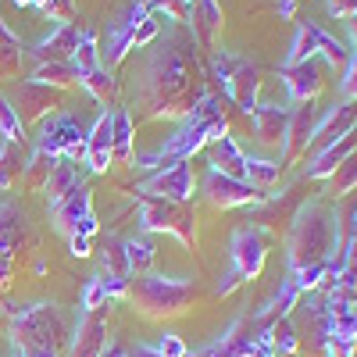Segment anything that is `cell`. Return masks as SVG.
<instances>
[{"label": "cell", "instance_id": "cell-50", "mask_svg": "<svg viewBox=\"0 0 357 357\" xmlns=\"http://www.w3.org/2000/svg\"><path fill=\"white\" fill-rule=\"evenodd\" d=\"M68 250L72 257H89V240L86 236H68Z\"/></svg>", "mask_w": 357, "mask_h": 357}, {"label": "cell", "instance_id": "cell-24", "mask_svg": "<svg viewBox=\"0 0 357 357\" xmlns=\"http://www.w3.org/2000/svg\"><path fill=\"white\" fill-rule=\"evenodd\" d=\"M86 165L97 175L111 168V111H104L86 132Z\"/></svg>", "mask_w": 357, "mask_h": 357}, {"label": "cell", "instance_id": "cell-15", "mask_svg": "<svg viewBox=\"0 0 357 357\" xmlns=\"http://www.w3.org/2000/svg\"><path fill=\"white\" fill-rule=\"evenodd\" d=\"M229 254H232V272L240 275L243 282H254L264 272L268 247H264V240H261L254 229H236L232 232V243H229Z\"/></svg>", "mask_w": 357, "mask_h": 357}, {"label": "cell", "instance_id": "cell-44", "mask_svg": "<svg viewBox=\"0 0 357 357\" xmlns=\"http://www.w3.org/2000/svg\"><path fill=\"white\" fill-rule=\"evenodd\" d=\"M104 304H107V289H104V279L97 275V279H89L86 289H82V311H97Z\"/></svg>", "mask_w": 357, "mask_h": 357}, {"label": "cell", "instance_id": "cell-27", "mask_svg": "<svg viewBox=\"0 0 357 357\" xmlns=\"http://www.w3.org/2000/svg\"><path fill=\"white\" fill-rule=\"evenodd\" d=\"M33 82H43V86H54V89H72L79 86V72L68 65V61H36L33 75H29Z\"/></svg>", "mask_w": 357, "mask_h": 357}, {"label": "cell", "instance_id": "cell-4", "mask_svg": "<svg viewBox=\"0 0 357 357\" xmlns=\"http://www.w3.org/2000/svg\"><path fill=\"white\" fill-rule=\"evenodd\" d=\"M11 314V343L25 354H57L68 340V321L57 304H8Z\"/></svg>", "mask_w": 357, "mask_h": 357}, {"label": "cell", "instance_id": "cell-49", "mask_svg": "<svg viewBox=\"0 0 357 357\" xmlns=\"http://www.w3.org/2000/svg\"><path fill=\"white\" fill-rule=\"evenodd\" d=\"M104 289H107V301H114V296H126V293H129V279L107 275V279H104Z\"/></svg>", "mask_w": 357, "mask_h": 357}, {"label": "cell", "instance_id": "cell-21", "mask_svg": "<svg viewBox=\"0 0 357 357\" xmlns=\"http://www.w3.org/2000/svg\"><path fill=\"white\" fill-rule=\"evenodd\" d=\"M207 165H211V172H222L229 178L247 183V154L240 151V143L232 136H218L207 143Z\"/></svg>", "mask_w": 357, "mask_h": 357}, {"label": "cell", "instance_id": "cell-29", "mask_svg": "<svg viewBox=\"0 0 357 357\" xmlns=\"http://www.w3.org/2000/svg\"><path fill=\"white\" fill-rule=\"evenodd\" d=\"M314 33H318V22H311V18L296 22V40H293L289 54H286V65L314 61V54H318V40H314Z\"/></svg>", "mask_w": 357, "mask_h": 357}, {"label": "cell", "instance_id": "cell-42", "mask_svg": "<svg viewBox=\"0 0 357 357\" xmlns=\"http://www.w3.org/2000/svg\"><path fill=\"white\" fill-rule=\"evenodd\" d=\"M22 57H25L22 43H0V79H15L22 72Z\"/></svg>", "mask_w": 357, "mask_h": 357}, {"label": "cell", "instance_id": "cell-31", "mask_svg": "<svg viewBox=\"0 0 357 357\" xmlns=\"http://www.w3.org/2000/svg\"><path fill=\"white\" fill-rule=\"evenodd\" d=\"M25 151H22V143H8L4 139V146H0V190H11L18 178H22V172H25Z\"/></svg>", "mask_w": 357, "mask_h": 357}, {"label": "cell", "instance_id": "cell-40", "mask_svg": "<svg viewBox=\"0 0 357 357\" xmlns=\"http://www.w3.org/2000/svg\"><path fill=\"white\" fill-rule=\"evenodd\" d=\"M0 136H4L8 143H25V129L18 122V114H15L8 93H0Z\"/></svg>", "mask_w": 357, "mask_h": 357}, {"label": "cell", "instance_id": "cell-60", "mask_svg": "<svg viewBox=\"0 0 357 357\" xmlns=\"http://www.w3.org/2000/svg\"><path fill=\"white\" fill-rule=\"evenodd\" d=\"M107 357H111V354H107Z\"/></svg>", "mask_w": 357, "mask_h": 357}, {"label": "cell", "instance_id": "cell-46", "mask_svg": "<svg viewBox=\"0 0 357 357\" xmlns=\"http://www.w3.org/2000/svg\"><path fill=\"white\" fill-rule=\"evenodd\" d=\"M343 100H357V50L347 61V75H343Z\"/></svg>", "mask_w": 357, "mask_h": 357}, {"label": "cell", "instance_id": "cell-43", "mask_svg": "<svg viewBox=\"0 0 357 357\" xmlns=\"http://www.w3.org/2000/svg\"><path fill=\"white\" fill-rule=\"evenodd\" d=\"M43 18H54L61 25H75V0H40L36 8Z\"/></svg>", "mask_w": 357, "mask_h": 357}, {"label": "cell", "instance_id": "cell-57", "mask_svg": "<svg viewBox=\"0 0 357 357\" xmlns=\"http://www.w3.org/2000/svg\"><path fill=\"white\" fill-rule=\"evenodd\" d=\"M354 357H357V343H354Z\"/></svg>", "mask_w": 357, "mask_h": 357}, {"label": "cell", "instance_id": "cell-39", "mask_svg": "<svg viewBox=\"0 0 357 357\" xmlns=\"http://www.w3.org/2000/svg\"><path fill=\"white\" fill-rule=\"evenodd\" d=\"M314 40H318V54H321V57H325V61H329L333 68H347V61H350V50H347L336 36H329V33H325V29L318 25Z\"/></svg>", "mask_w": 357, "mask_h": 357}, {"label": "cell", "instance_id": "cell-13", "mask_svg": "<svg viewBox=\"0 0 357 357\" xmlns=\"http://www.w3.org/2000/svg\"><path fill=\"white\" fill-rule=\"evenodd\" d=\"M318 107H314V100H307V104H296L293 111H289V126H286V139H282V168L286 165H293L301 154H307L311 151V139H314V126H318Z\"/></svg>", "mask_w": 357, "mask_h": 357}, {"label": "cell", "instance_id": "cell-35", "mask_svg": "<svg viewBox=\"0 0 357 357\" xmlns=\"http://www.w3.org/2000/svg\"><path fill=\"white\" fill-rule=\"evenodd\" d=\"M126 257H129V272L132 275H146L151 264H154V257H158L154 240L151 236H132V240H126Z\"/></svg>", "mask_w": 357, "mask_h": 357}, {"label": "cell", "instance_id": "cell-47", "mask_svg": "<svg viewBox=\"0 0 357 357\" xmlns=\"http://www.w3.org/2000/svg\"><path fill=\"white\" fill-rule=\"evenodd\" d=\"M325 8H329V15L333 18H354L357 15V0H325Z\"/></svg>", "mask_w": 357, "mask_h": 357}, {"label": "cell", "instance_id": "cell-26", "mask_svg": "<svg viewBox=\"0 0 357 357\" xmlns=\"http://www.w3.org/2000/svg\"><path fill=\"white\" fill-rule=\"evenodd\" d=\"M354 151H357V136L350 132V136L336 139L333 146H325V151H318V154H314V161L307 165V172H304V175H307V178H329V175H333V172H336V168H340V165H343V161L354 154Z\"/></svg>", "mask_w": 357, "mask_h": 357}, {"label": "cell", "instance_id": "cell-58", "mask_svg": "<svg viewBox=\"0 0 357 357\" xmlns=\"http://www.w3.org/2000/svg\"><path fill=\"white\" fill-rule=\"evenodd\" d=\"M279 357H282V354H279Z\"/></svg>", "mask_w": 357, "mask_h": 357}, {"label": "cell", "instance_id": "cell-17", "mask_svg": "<svg viewBox=\"0 0 357 357\" xmlns=\"http://www.w3.org/2000/svg\"><path fill=\"white\" fill-rule=\"evenodd\" d=\"M186 22H190V36L200 50H218V40H222V25H225V15L218 8V0H190V11H186Z\"/></svg>", "mask_w": 357, "mask_h": 357}, {"label": "cell", "instance_id": "cell-56", "mask_svg": "<svg viewBox=\"0 0 357 357\" xmlns=\"http://www.w3.org/2000/svg\"><path fill=\"white\" fill-rule=\"evenodd\" d=\"M33 357H61V354H33Z\"/></svg>", "mask_w": 357, "mask_h": 357}, {"label": "cell", "instance_id": "cell-22", "mask_svg": "<svg viewBox=\"0 0 357 357\" xmlns=\"http://www.w3.org/2000/svg\"><path fill=\"white\" fill-rule=\"evenodd\" d=\"M79 47V25H57L47 40H40L33 50H25L33 61H72Z\"/></svg>", "mask_w": 357, "mask_h": 357}, {"label": "cell", "instance_id": "cell-59", "mask_svg": "<svg viewBox=\"0 0 357 357\" xmlns=\"http://www.w3.org/2000/svg\"><path fill=\"white\" fill-rule=\"evenodd\" d=\"M22 357H25V354H22Z\"/></svg>", "mask_w": 357, "mask_h": 357}, {"label": "cell", "instance_id": "cell-12", "mask_svg": "<svg viewBox=\"0 0 357 357\" xmlns=\"http://www.w3.org/2000/svg\"><path fill=\"white\" fill-rule=\"evenodd\" d=\"M264 193H257L250 183H240V178H229L222 172H211L207 168L204 175V200L211 207H222V211H229V207H250L257 204Z\"/></svg>", "mask_w": 357, "mask_h": 357}, {"label": "cell", "instance_id": "cell-54", "mask_svg": "<svg viewBox=\"0 0 357 357\" xmlns=\"http://www.w3.org/2000/svg\"><path fill=\"white\" fill-rule=\"evenodd\" d=\"M15 8H40V0H11Z\"/></svg>", "mask_w": 357, "mask_h": 357}, {"label": "cell", "instance_id": "cell-25", "mask_svg": "<svg viewBox=\"0 0 357 357\" xmlns=\"http://www.w3.org/2000/svg\"><path fill=\"white\" fill-rule=\"evenodd\" d=\"M136 126H132V114L129 111H111V165H132L136 151Z\"/></svg>", "mask_w": 357, "mask_h": 357}, {"label": "cell", "instance_id": "cell-16", "mask_svg": "<svg viewBox=\"0 0 357 357\" xmlns=\"http://www.w3.org/2000/svg\"><path fill=\"white\" fill-rule=\"evenodd\" d=\"M107 304L97 311H86L82 321L75 325V336L68 343V357H104L107 350Z\"/></svg>", "mask_w": 357, "mask_h": 357}, {"label": "cell", "instance_id": "cell-38", "mask_svg": "<svg viewBox=\"0 0 357 357\" xmlns=\"http://www.w3.org/2000/svg\"><path fill=\"white\" fill-rule=\"evenodd\" d=\"M357 190V151L329 175V193L340 200V197H347V193H354Z\"/></svg>", "mask_w": 357, "mask_h": 357}, {"label": "cell", "instance_id": "cell-10", "mask_svg": "<svg viewBox=\"0 0 357 357\" xmlns=\"http://www.w3.org/2000/svg\"><path fill=\"white\" fill-rule=\"evenodd\" d=\"M15 114H18V122L22 129L25 126H36L43 122V118L57 114L65 107V89H54V86H43V82H33V79H25L15 86V93L8 97Z\"/></svg>", "mask_w": 357, "mask_h": 357}, {"label": "cell", "instance_id": "cell-28", "mask_svg": "<svg viewBox=\"0 0 357 357\" xmlns=\"http://www.w3.org/2000/svg\"><path fill=\"white\" fill-rule=\"evenodd\" d=\"M68 65L79 72V82H82V75H89L93 68H100V43H97L93 29H82V33H79V47H75V54H72Z\"/></svg>", "mask_w": 357, "mask_h": 357}, {"label": "cell", "instance_id": "cell-33", "mask_svg": "<svg viewBox=\"0 0 357 357\" xmlns=\"http://www.w3.org/2000/svg\"><path fill=\"white\" fill-rule=\"evenodd\" d=\"M79 86H86L89 93H93V100L97 104H104V107H111L114 100H118V79H114V72H107L104 65L100 68H93L89 75H82V82Z\"/></svg>", "mask_w": 357, "mask_h": 357}, {"label": "cell", "instance_id": "cell-36", "mask_svg": "<svg viewBox=\"0 0 357 357\" xmlns=\"http://www.w3.org/2000/svg\"><path fill=\"white\" fill-rule=\"evenodd\" d=\"M282 178V161H264V158H247V183L261 193L272 190Z\"/></svg>", "mask_w": 357, "mask_h": 357}, {"label": "cell", "instance_id": "cell-11", "mask_svg": "<svg viewBox=\"0 0 357 357\" xmlns=\"http://www.w3.org/2000/svg\"><path fill=\"white\" fill-rule=\"evenodd\" d=\"M151 15H154L151 0H132V4L126 8V15L107 29V43H104V50H100V65H104L107 72H114V68L129 57L132 40H136V29L151 18Z\"/></svg>", "mask_w": 357, "mask_h": 357}, {"label": "cell", "instance_id": "cell-30", "mask_svg": "<svg viewBox=\"0 0 357 357\" xmlns=\"http://www.w3.org/2000/svg\"><path fill=\"white\" fill-rule=\"evenodd\" d=\"M75 183H79V172L72 168V161H68V158H57V165H54V172H50V183H47V200H50V207L61 204V200L75 190Z\"/></svg>", "mask_w": 357, "mask_h": 357}, {"label": "cell", "instance_id": "cell-55", "mask_svg": "<svg viewBox=\"0 0 357 357\" xmlns=\"http://www.w3.org/2000/svg\"><path fill=\"white\" fill-rule=\"evenodd\" d=\"M111 357H132V354H126V350H111Z\"/></svg>", "mask_w": 357, "mask_h": 357}, {"label": "cell", "instance_id": "cell-52", "mask_svg": "<svg viewBox=\"0 0 357 357\" xmlns=\"http://www.w3.org/2000/svg\"><path fill=\"white\" fill-rule=\"evenodd\" d=\"M0 43H18V36L8 29V22H4V18H0Z\"/></svg>", "mask_w": 357, "mask_h": 357}, {"label": "cell", "instance_id": "cell-14", "mask_svg": "<svg viewBox=\"0 0 357 357\" xmlns=\"http://www.w3.org/2000/svg\"><path fill=\"white\" fill-rule=\"evenodd\" d=\"M136 193L165 197V200H175V204H190V200H193V168H190V161H178V165H172V168L154 172Z\"/></svg>", "mask_w": 357, "mask_h": 357}, {"label": "cell", "instance_id": "cell-2", "mask_svg": "<svg viewBox=\"0 0 357 357\" xmlns=\"http://www.w3.org/2000/svg\"><path fill=\"white\" fill-rule=\"evenodd\" d=\"M218 136H229V111H225V100L222 93L215 89H207V93L197 100V107L183 118V126H178L168 143L154 154H136L132 165L143 168V172H161V168H172L178 161H190L197 151H204L211 139Z\"/></svg>", "mask_w": 357, "mask_h": 357}, {"label": "cell", "instance_id": "cell-53", "mask_svg": "<svg viewBox=\"0 0 357 357\" xmlns=\"http://www.w3.org/2000/svg\"><path fill=\"white\" fill-rule=\"evenodd\" d=\"M347 25H350V40H354V47H357V15L347 18Z\"/></svg>", "mask_w": 357, "mask_h": 357}, {"label": "cell", "instance_id": "cell-32", "mask_svg": "<svg viewBox=\"0 0 357 357\" xmlns=\"http://www.w3.org/2000/svg\"><path fill=\"white\" fill-rule=\"evenodd\" d=\"M100 268L114 279H132L129 272V257H126V240H118V236H107L104 247H100Z\"/></svg>", "mask_w": 357, "mask_h": 357}, {"label": "cell", "instance_id": "cell-41", "mask_svg": "<svg viewBox=\"0 0 357 357\" xmlns=\"http://www.w3.org/2000/svg\"><path fill=\"white\" fill-rule=\"evenodd\" d=\"M289 279L296 282V289H301V293L318 289V286H325V279H329V261H325V264H311V268H301V272H289Z\"/></svg>", "mask_w": 357, "mask_h": 357}, {"label": "cell", "instance_id": "cell-9", "mask_svg": "<svg viewBox=\"0 0 357 357\" xmlns=\"http://www.w3.org/2000/svg\"><path fill=\"white\" fill-rule=\"evenodd\" d=\"M29 243V218L15 200H0V289H8L15 279L18 250Z\"/></svg>", "mask_w": 357, "mask_h": 357}, {"label": "cell", "instance_id": "cell-48", "mask_svg": "<svg viewBox=\"0 0 357 357\" xmlns=\"http://www.w3.org/2000/svg\"><path fill=\"white\" fill-rule=\"evenodd\" d=\"M247 357H279L275 354V347H272V340H268V329H261L257 333V340H254V347H250V354Z\"/></svg>", "mask_w": 357, "mask_h": 357}, {"label": "cell", "instance_id": "cell-23", "mask_svg": "<svg viewBox=\"0 0 357 357\" xmlns=\"http://www.w3.org/2000/svg\"><path fill=\"white\" fill-rule=\"evenodd\" d=\"M254 122V132L261 143L268 146H282L286 139V126H289V107H279V104H257V111L250 114Z\"/></svg>", "mask_w": 357, "mask_h": 357}, {"label": "cell", "instance_id": "cell-5", "mask_svg": "<svg viewBox=\"0 0 357 357\" xmlns=\"http://www.w3.org/2000/svg\"><path fill=\"white\" fill-rule=\"evenodd\" d=\"M126 296L146 318H175V314H183L193 304L197 289H193L190 279H168V275L146 272V275H132L129 279V293Z\"/></svg>", "mask_w": 357, "mask_h": 357}, {"label": "cell", "instance_id": "cell-34", "mask_svg": "<svg viewBox=\"0 0 357 357\" xmlns=\"http://www.w3.org/2000/svg\"><path fill=\"white\" fill-rule=\"evenodd\" d=\"M54 165H57V158H54V154H47V151H33V154H29V161H25L22 183H25L29 190H47Z\"/></svg>", "mask_w": 357, "mask_h": 357}, {"label": "cell", "instance_id": "cell-19", "mask_svg": "<svg viewBox=\"0 0 357 357\" xmlns=\"http://www.w3.org/2000/svg\"><path fill=\"white\" fill-rule=\"evenodd\" d=\"M86 215H93V190H89L86 183H75V190H72L61 204L50 207L54 229L65 232V236H75V229H79V222H82Z\"/></svg>", "mask_w": 357, "mask_h": 357}, {"label": "cell", "instance_id": "cell-8", "mask_svg": "<svg viewBox=\"0 0 357 357\" xmlns=\"http://www.w3.org/2000/svg\"><path fill=\"white\" fill-rule=\"evenodd\" d=\"M36 151H47L54 158H68V161H86V132L75 118L57 111L40 122Z\"/></svg>", "mask_w": 357, "mask_h": 357}, {"label": "cell", "instance_id": "cell-37", "mask_svg": "<svg viewBox=\"0 0 357 357\" xmlns=\"http://www.w3.org/2000/svg\"><path fill=\"white\" fill-rule=\"evenodd\" d=\"M268 340H272L275 354H282V357H293L301 350V333H296V325L289 318H279V321L268 325Z\"/></svg>", "mask_w": 357, "mask_h": 357}, {"label": "cell", "instance_id": "cell-7", "mask_svg": "<svg viewBox=\"0 0 357 357\" xmlns=\"http://www.w3.org/2000/svg\"><path fill=\"white\" fill-rule=\"evenodd\" d=\"M136 200H139V225L146 232H172L186 247H197V218L190 204H175V200L146 197V193H136Z\"/></svg>", "mask_w": 357, "mask_h": 357}, {"label": "cell", "instance_id": "cell-51", "mask_svg": "<svg viewBox=\"0 0 357 357\" xmlns=\"http://www.w3.org/2000/svg\"><path fill=\"white\" fill-rule=\"evenodd\" d=\"M296 4H301V0H275V8H279L282 18H296Z\"/></svg>", "mask_w": 357, "mask_h": 357}, {"label": "cell", "instance_id": "cell-20", "mask_svg": "<svg viewBox=\"0 0 357 357\" xmlns=\"http://www.w3.org/2000/svg\"><path fill=\"white\" fill-rule=\"evenodd\" d=\"M279 79L286 82L289 97L296 104H307L321 93V68L318 61H301V65H279Z\"/></svg>", "mask_w": 357, "mask_h": 357}, {"label": "cell", "instance_id": "cell-1", "mask_svg": "<svg viewBox=\"0 0 357 357\" xmlns=\"http://www.w3.org/2000/svg\"><path fill=\"white\" fill-rule=\"evenodd\" d=\"M207 93L204 72L197 61L193 36L172 29V36L154 47L139 82V118H186L197 100Z\"/></svg>", "mask_w": 357, "mask_h": 357}, {"label": "cell", "instance_id": "cell-45", "mask_svg": "<svg viewBox=\"0 0 357 357\" xmlns=\"http://www.w3.org/2000/svg\"><path fill=\"white\" fill-rule=\"evenodd\" d=\"M151 350H154L158 357H186V354H190V350H186V343L178 340L175 333H165L158 343H151Z\"/></svg>", "mask_w": 357, "mask_h": 357}, {"label": "cell", "instance_id": "cell-18", "mask_svg": "<svg viewBox=\"0 0 357 357\" xmlns=\"http://www.w3.org/2000/svg\"><path fill=\"white\" fill-rule=\"evenodd\" d=\"M357 126V100H343L336 107H329L321 118H318V126H314V139L311 146H318V151H325V146H333L336 139L350 136Z\"/></svg>", "mask_w": 357, "mask_h": 357}, {"label": "cell", "instance_id": "cell-3", "mask_svg": "<svg viewBox=\"0 0 357 357\" xmlns=\"http://www.w3.org/2000/svg\"><path fill=\"white\" fill-rule=\"evenodd\" d=\"M336 236H340V218L329 204H321V200L301 204L289 222V240H286L289 272L325 264L336 254Z\"/></svg>", "mask_w": 357, "mask_h": 357}, {"label": "cell", "instance_id": "cell-6", "mask_svg": "<svg viewBox=\"0 0 357 357\" xmlns=\"http://www.w3.org/2000/svg\"><path fill=\"white\" fill-rule=\"evenodd\" d=\"M211 79L222 89V97H229L243 114L257 111V93H261V72L247 57H236L225 50L211 54Z\"/></svg>", "mask_w": 357, "mask_h": 357}]
</instances>
